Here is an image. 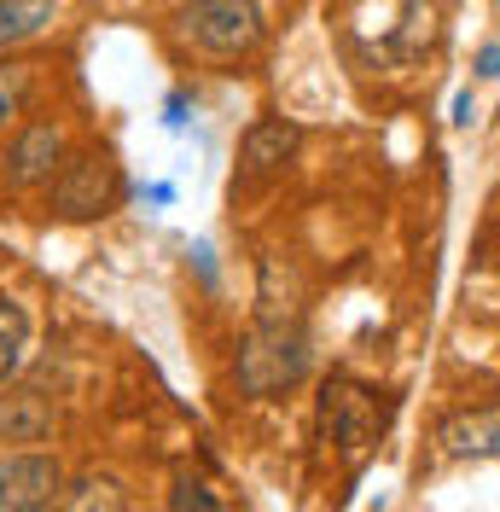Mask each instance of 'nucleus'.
I'll use <instances>...</instances> for the list:
<instances>
[{"label": "nucleus", "instance_id": "nucleus-1", "mask_svg": "<svg viewBox=\"0 0 500 512\" xmlns=\"http://www.w3.org/2000/svg\"><path fill=\"white\" fill-rule=\"evenodd\" d=\"M309 373V338L297 320H256L239 355H233V379L245 396H280Z\"/></svg>", "mask_w": 500, "mask_h": 512}, {"label": "nucleus", "instance_id": "nucleus-2", "mask_svg": "<svg viewBox=\"0 0 500 512\" xmlns=\"http://www.w3.org/2000/svg\"><path fill=\"white\" fill-rule=\"evenodd\" d=\"M123 192V169L111 163V152H70L47 181V210L59 222H99L123 204Z\"/></svg>", "mask_w": 500, "mask_h": 512}, {"label": "nucleus", "instance_id": "nucleus-3", "mask_svg": "<svg viewBox=\"0 0 500 512\" xmlns=\"http://www.w3.org/2000/svg\"><path fill=\"white\" fill-rule=\"evenodd\" d=\"M175 24H181V41L198 47L204 59H245L262 47L256 0H192Z\"/></svg>", "mask_w": 500, "mask_h": 512}, {"label": "nucleus", "instance_id": "nucleus-4", "mask_svg": "<svg viewBox=\"0 0 500 512\" xmlns=\"http://www.w3.org/2000/svg\"><path fill=\"white\" fill-rule=\"evenodd\" d=\"M390 425V402H378V390L355 379H326L320 390V437L338 443L344 454H361V448L378 443V431Z\"/></svg>", "mask_w": 500, "mask_h": 512}, {"label": "nucleus", "instance_id": "nucleus-5", "mask_svg": "<svg viewBox=\"0 0 500 512\" xmlns=\"http://www.w3.org/2000/svg\"><path fill=\"white\" fill-rule=\"evenodd\" d=\"M64 489V466L59 454H6L0 460V512H47Z\"/></svg>", "mask_w": 500, "mask_h": 512}, {"label": "nucleus", "instance_id": "nucleus-6", "mask_svg": "<svg viewBox=\"0 0 500 512\" xmlns=\"http://www.w3.org/2000/svg\"><path fill=\"white\" fill-rule=\"evenodd\" d=\"M70 158V134L64 123L41 117V123H24L6 146V181L12 187H47L59 175V163Z\"/></svg>", "mask_w": 500, "mask_h": 512}, {"label": "nucleus", "instance_id": "nucleus-7", "mask_svg": "<svg viewBox=\"0 0 500 512\" xmlns=\"http://www.w3.org/2000/svg\"><path fill=\"white\" fill-rule=\"evenodd\" d=\"M442 454L454 460H495L500 454V408H466V414H448L437 431Z\"/></svg>", "mask_w": 500, "mask_h": 512}, {"label": "nucleus", "instance_id": "nucleus-8", "mask_svg": "<svg viewBox=\"0 0 500 512\" xmlns=\"http://www.w3.org/2000/svg\"><path fill=\"white\" fill-rule=\"evenodd\" d=\"M297 152V123H285V117H262V123L245 128V140H239V158H245L250 175H274L285 169Z\"/></svg>", "mask_w": 500, "mask_h": 512}, {"label": "nucleus", "instance_id": "nucleus-9", "mask_svg": "<svg viewBox=\"0 0 500 512\" xmlns=\"http://www.w3.org/2000/svg\"><path fill=\"white\" fill-rule=\"evenodd\" d=\"M0 437L6 443H47L53 437V402L41 390H6L0 396Z\"/></svg>", "mask_w": 500, "mask_h": 512}, {"label": "nucleus", "instance_id": "nucleus-10", "mask_svg": "<svg viewBox=\"0 0 500 512\" xmlns=\"http://www.w3.org/2000/svg\"><path fill=\"white\" fill-rule=\"evenodd\" d=\"M47 512H128V489H123V478H111V472H88V478L64 483L59 501Z\"/></svg>", "mask_w": 500, "mask_h": 512}, {"label": "nucleus", "instance_id": "nucleus-11", "mask_svg": "<svg viewBox=\"0 0 500 512\" xmlns=\"http://www.w3.org/2000/svg\"><path fill=\"white\" fill-rule=\"evenodd\" d=\"M53 18H59V0H0V53L47 35Z\"/></svg>", "mask_w": 500, "mask_h": 512}, {"label": "nucleus", "instance_id": "nucleus-12", "mask_svg": "<svg viewBox=\"0 0 500 512\" xmlns=\"http://www.w3.org/2000/svg\"><path fill=\"white\" fill-rule=\"evenodd\" d=\"M24 361H30V315H24V303L0 297V384L18 379Z\"/></svg>", "mask_w": 500, "mask_h": 512}, {"label": "nucleus", "instance_id": "nucleus-13", "mask_svg": "<svg viewBox=\"0 0 500 512\" xmlns=\"http://www.w3.org/2000/svg\"><path fill=\"white\" fill-rule=\"evenodd\" d=\"M30 94H35V64L0 53V128H12L30 111Z\"/></svg>", "mask_w": 500, "mask_h": 512}, {"label": "nucleus", "instance_id": "nucleus-14", "mask_svg": "<svg viewBox=\"0 0 500 512\" xmlns=\"http://www.w3.org/2000/svg\"><path fill=\"white\" fill-rule=\"evenodd\" d=\"M169 512H221V501H216V489L210 483H198V478H175V489H169Z\"/></svg>", "mask_w": 500, "mask_h": 512}, {"label": "nucleus", "instance_id": "nucleus-15", "mask_svg": "<svg viewBox=\"0 0 500 512\" xmlns=\"http://www.w3.org/2000/svg\"><path fill=\"white\" fill-rule=\"evenodd\" d=\"M187 105H192V99L175 88V94L163 99V123H169V128H187Z\"/></svg>", "mask_w": 500, "mask_h": 512}, {"label": "nucleus", "instance_id": "nucleus-16", "mask_svg": "<svg viewBox=\"0 0 500 512\" xmlns=\"http://www.w3.org/2000/svg\"><path fill=\"white\" fill-rule=\"evenodd\" d=\"M477 76H483V82H495L500 76V41H489V47L477 53Z\"/></svg>", "mask_w": 500, "mask_h": 512}, {"label": "nucleus", "instance_id": "nucleus-17", "mask_svg": "<svg viewBox=\"0 0 500 512\" xmlns=\"http://www.w3.org/2000/svg\"><path fill=\"white\" fill-rule=\"evenodd\" d=\"M471 117H477V105H471V88H460V94H454V128H471Z\"/></svg>", "mask_w": 500, "mask_h": 512}]
</instances>
